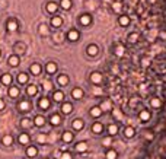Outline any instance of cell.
Returning a JSON list of instances; mask_svg holds the SVG:
<instances>
[{
  "label": "cell",
  "instance_id": "6da1fadb",
  "mask_svg": "<svg viewBox=\"0 0 166 159\" xmlns=\"http://www.w3.org/2000/svg\"><path fill=\"white\" fill-rule=\"evenodd\" d=\"M18 108H19V111H21V113H29V111H31V108H32V104H31V101H29V99H22V101H19Z\"/></svg>",
  "mask_w": 166,
  "mask_h": 159
},
{
  "label": "cell",
  "instance_id": "7a4b0ae2",
  "mask_svg": "<svg viewBox=\"0 0 166 159\" xmlns=\"http://www.w3.org/2000/svg\"><path fill=\"white\" fill-rule=\"evenodd\" d=\"M18 28H19V24H18V21H16L15 18H10V19L6 22V29H7L9 32H15V31H18Z\"/></svg>",
  "mask_w": 166,
  "mask_h": 159
},
{
  "label": "cell",
  "instance_id": "3957f363",
  "mask_svg": "<svg viewBox=\"0 0 166 159\" xmlns=\"http://www.w3.org/2000/svg\"><path fill=\"white\" fill-rule=\"evenodd\" d=\"M79 38H80V32L77 31V29H70L69 32H67V40L72 41V42H76V41H79Z\"/></svg>",
  "mask_w": 166,
  "mask_h": 159
},
{
  "label": "cell",
  "instance_id": "277c9868",
  "mask_svg": "<svg viewBox=\"0 0 166 159\" xmlns=\"http://www.w3.org/2000/svg\"><path fill=\"white\" fill-rule=\"evenodd\" d=\"M19 63H21V58H19L18 54H12V56H9V58H7V64H9L10 67H18Z\"/></svg>",
  "mask_w": 166,
  "mask_h": 159
},
{
  "label": "cell",
  "instance_id": "5b68a950",
  "mask_svg": "<svg viewBox=\"0 0 166 159\" xmlns=\"http://www.w3.org/2000/svg\"><path fill=\"white\" fill-rule=\"evenodd\" d=\"M89 79H90V82H92L93 85H99L104 78H102V73H99V72H92Z\"/></svg>",
  "mask_w": 166,
  "mask_h": 159
},
{
  "label": "cell",
  "instance_id": "8992f818",
  "mask_svg": "<svg viewBox=\"0 0 166 159\" xmlns=\"http://www.w3.org/2000/svg\"><path fill=\"white\" fill-rule=\"evenodd\" d=\"M86 53H87L90 57H96V56L99 54V47H98V45H95V44H90V45H87Z\"/></svg>",
  "mask_w": 166,
  "mask_h": 159
},
{
  "label": "cell",
  "instance_id": "52a82bcc",
  "mask_svg": "<svg viewBox=\"0 0 166 159\" xmlns=\"http://www.w3.org/2000/svg\"><path fill=\"white\" fill-rule=\"evenodd\" d=\"M118 131H120V125H118V124L111 123V124L108 125V136L114 137V136H117V134H118Z\"/></svg>",
  "mask_w": 166,
  "mask_h": 159
},
{
  "label": "cell",
  "instance_id": "ba28073f",
  "mask_svg": "<svg viewBox=\"0 0 166 159\" xmlns=\"http://www.w3.org/2000/svg\"><path fill=\"white\" fill-rule=\"evenodd\" d=\"M83 96H84V92H83V89L82 88H73L72 89V98L73 99H82Z\"/></svg>",
  "mask_w": 166,
  "mask_h": 159
},
{
  "label": "cell",
  "instance_id": "9c48e42d",
  "mask_svg": "<svg viewBox=\"0 0 166 159\" xmlns=\"http://www.w3.org/2000/svg\"><path fill=\"white\" fill-rule=\"evenodd\" d=\"M79 22H80V25H83V26H89L90 22H92V16L89 13H83V15H80V18H79Z\"/></svg>",
  "mask_w": 166,
  "mask_h": 159
},
{
  "label": "cell",
  "instance_id": "30bf717a",
  "mask_svg": "<svg viewBox=\"0 0 166 159\" xmlns=\"http://www.w3.org/2000/svg\"><path fill=\"white\" fill-rule=\"evenodd\" d=\"M38 107H40L41 110H48V108L51 107V101H50L47 96H42L41 99L38 101Z\"/></svg>",
  "mask_w": 166,
  "mask_h": 159
},
{
  "label": "cell",
  "instance_id": "8fae6325",
  "mask_svg": "<svg viewBox=\"0 0 166 159\" xmlns=\"http://www.w3.org/2000/svg\"><path fill=\"white\" fill-rule=\"evenodd\" d=\"M0 82H1V85L10 86V85H12V82H13V76H12L10 73H4V75H1V78H0Z\"/></svg>",
  "mask_w": 166,
  "mask_h": 159
},
{
  "label": "cell",
  "instance_id": "7c38bea8",
  "mask_svg": "<svg viewBox=\"0 0 166 159\" xmlns=\"http://www.w3.org/2000/svg\"><path fill=\"white\" fill-rule=\"evenodd\" d=\"M45 72H47L48 75H54V73L57 72V63L48 61V63L45 64Z\"/></svg>",
  "mask_w": 166,
  "mask_h": 159
},
{
  "label": "cell",
  "instance_id": "4fadbf2b",
  "mask_svg": "<svg viewBox=\"0 0 166 159\" xmlns=\"http://www.w3.org/2000/svg\"><path fill=\"white\" fill-rule=\"evenodd\" d=\"M31 73L34 75V76H40L42 73V66L40 63H34V64H31Z\"/></svg>",
  "mask_w": 166,
  "mask_h": 159
},
{
  "label": "cell",
  "instance_id": "5bb4252c",
  "mask_svg": "<svg viewBox=\"0 0 166 159\" xmlns=\"http://www.w3.org/2000/svg\"><path fill=\"white\" fill-rule=\"evenodd\" d=\"M7 95L10 96V98H18L19 95H21V89L18 88V86H10L9 88V91H7Z\"/></svg>",
  "mask_w": 166,
  "mask_h": 159
},
{
  "label": "cell",
  "instance_id": "9a60e30c",
  "mask_svg": "<svg viewBox=\"0 0 166 159\" xmlns=\"http://www.w3.org/2000/svg\"><path fill=\"white\" fill-rule=\"evenodd\" d=\"M61 113L63 114H70V113H73V104L72 102H63L61 104Z\"/></svg>",
  "mask_w": 166,
  "mask_h": 159
},
{
  "label": "cell",
  "instance_id": "2e32d148",
  "mask_svg": "<svg viewBox=\"0 0 166 159\" xmlns=\"http://www.w3.org/2000/svg\"><path fill=\"white\" fill-rule=\"evenodd\" d=\"M73 139H74V134H73L72 131H69V130H66V131L61 134V140H63L64 143H70V142H73Z\"/></svg>",
  "mask_w": 166,
  "mask_h": 159
},
{
  "label": "cell",
  "instance_id": "e0dca14e",
  "mask_svg": "<svg viewBox=\"0 0 166 159\" xmlns=\"http://www.w3.org/2000/svg\"><path fill=\"white\" fill-rule=\"evenodd\" d=\"M18 140H19L21 145H29V143H31V136H29L28 133L23 131V133L19 134V139H18Z\"/></svg>",
  "mask_w": 166,
  "mask_h": 159
},
{
  "label": "cell",
  "instance_id": "ac0fdd59",
  "mask_svg": "<svg viewBox=\"0 0 166 159\" xmlns=\"http://www.w3.org/2000/svg\"><path fill=\"white\" fill-rule=\"evenodd\" d=\"M37 155H38V148L37 146H28L26 148V156L28 158H37Z\"/></svg>",
  "mask_w": 166,
  "mask_h": 159
},
{
  "label": "cell",
  "instance_id": "d6986e66",
  "mask_svg": "<svg viewBox=\"0 0 166 159\" xmlns=\"http://www.w3.org/2000/svg\"><path fill=\"white\" fill-rule=\"evenodd\" d=\"M52 101H55V102H64V92L63 91H54Z\"/></svg>",
  "mask_w": 166,
  "mask_h": 159
},
{
  "label": "cell",
  "instance_id": "ffe728a7",
  "mask_svg": "<svg viewBox=\"0 0 166 159\" xmlns=\"http://www.w3.org/2000/svg\"><path fill=\"white\" fill-rule=\"evenodd\" d=\"M92 131H93L95 134H101V133L104 131V124L99 123V121H95V123L92 124Z\"/></svg>",
  "mask_w": 166,
  "mask_h": 159
},
{
  "label": "cell",
  "instance_id": "44dd1931",
  "mask_svg": "<svg viewBox=\"0 0 166 159\" xmlns=\"http://www.w3.org/2000/svg\"><path fill=\"white\" fill-rule=\"evenodd\" d=\"M72 127L76 130V131H79V130H82L83 127H84V121L80 118H76V120H73L72 121Z\"/></svg>",
  "mask_w": 166,
  "mask_h": 159
},
{
  "label": "cell",
  "instance_id": "7402d4cb",
  "mask_svg": "<svg viewBox=\"0 0 166 159\" xmlns=\"http://www.w3.org/2000/svg\"><path fill=\"white\" fill-rule=\"evenodd\" d=\"M102 114H104V111L101 110V107H92V108H90V117L99 118Z\"/></svg>",
  "mask_w": 166,
  "mask_h": 159
},
{
  "label": "cell",
  "instance_id": "603a6c76",
  "mask_svg": "<svg viewBox=\"0 0 166 159\" xmlns=\"http://www.w3.org/2000/svg\"><path fill=\"white\" fill-rule=\"evenodd\" d=\"M45 9H47V12H48V13H55V12H57V9H58V4H57V3H54V1H48V3L45 4Z\"/></svg>",
  "mask_w": 166,
  "mask_h": 159
},
{
  "label": "cell",
  "instance_id": "cb8c5ba5",
  "mask_svg": "<svg viewBox=\"0 0 166 159\" xmlns=\"http://www.w3.org/2000/svg\"><path fill=\"white\" fill-rule=\"evenodd\" d=\"M1 143H3V146H12L13 145V136L12 134H4L1 137Z\"/></svg>",
  "mask_w": 166,
  "mask_h": 159
},
{
  "label": "cell",
  "instance_id": "d4e9b609",
  "mask_svg": "<svg viewBox=\"0 0 166 159\" xmlns=\"http://www.w3.org/2000/svg\"><path fill=\"white\" fill-rule=\"evenodd\" d=\"M124 136L127 137V139H133V137L135 136V128H134V127H131V125L125 127V128H124Z\"/></svg>",
  "mask_w": 166,
  "mask_h": 159
},
{
  "label": "cell",
  "instance_id": "484cf974",
  "mask_svg": "<svg viewBox=\"0 0 166 159\" xmlns=\"http://www.w3.org/2000/svg\"><path fill=\"white\" fill-rule=\"evenodd\" d=\"M18 82L21 83V85H25V83H28V80H29V76H28V73L26 72H21L19 75H18Z\"/></svg>",
  "mask_w": 166,
  "mask_h": 159
},
{
  "label": "cell",
  "instance_id": "4316f807",
  "mask_svg": "<svg viewBox=\"0 0 166 159\" xmlns=\"http://www.w3.org/2000/svg\"><path fill=\"white\" fill-rule=\"evenodd\" d=\"M57 83H58L60 86H66V85L69 83V76L64 75V73L58 75V76H57Z\"/></svg>",
  "mask_w": 166,
  "mask_h": 159
},
{
  "label": "cell",
  "instance_id": "83f0119b",
  "mask_svg": "<svg viewBox=\"0 0 166 159\" xmlns=\"http://www.w3.org/2000/svg\"><path fill=\"white\" fill-rule=\"evenodd\" d=\"M51 25H52L54 28H60V26L63 25V18H61V16H52V18H51Z\"/></svg>",
  "mask_w": 166,
  "mask_h": 159
},
{
  "label": "cell",
  "instance_id": "f1b7e54d",
  "mask_svg": "<svg viewBox=\"0 0 166 159\" xmlns=\"http://www.w3.org/2000/svg\"><path fill=\"white\" fill-rule=\"evenodd\" d=\"M26 93H28L29 96H35V95L38 93V86H37V85H28V86H26Z\"/></svg>",
  "mask_w": 166,
  "mask_h": 159
},
{
  "label": "cell",
  "instance_id": "f546056e",
  "mask_svg": "<svg viewBox=\"0 0 166 159\" xmlns=\"http://www.w3.org/2000/svg\"><path fill=\"white\" fill-rule=\"evenodd\" d=\"M32 125H34V121H32V120L26 118V117H25V118H22V120H21V127H22V128L28 130V128H31Z\"/></svg>",
  "mask_w": 166,
  "mask_h": 159
},
{
  "label": "cell",
  "instance_id": "4dcf8cb0",
  "mask_svg": "<svg viewBox=\"0 0 166 159\" xmlns=\"http://www.w3.org/2000/svg\"><path fill=\"white\" fill-rule=\"evenodd\" d=\"M130 22H131V19H130V16H127V15H121V16L118 18V24H120L121 26H128Z\"/></svg>",
  "mask_w": 166,
  "mask_h": 159
},
{
  "label": "cell",
  "instance_id": "1f68e13d",
  "mask_svg": "<svg viewBox=\"0 0 166 159\" xmlns=\"http://www.w3.org/2000/svg\"><path fill=\"white\" fill-rule=\"evenodd\" d=\"M50 123L52 124V125H60L61 124V117H60V114H52L51 117H50Z\"/></svg>",
  "mask_w": 166,
  "mask_h": 159
},
{
  "label": "cell",
  "instance_id": "d6a6232c",
  "mask_svg": "<svg viewBox=\"0 0 166 159\" xmlns=\"http://www.w3.org/2000/svg\"><path fill=\"white\" fill-rule=\"evenodd\" d=\"M32 121H34V125H37V127H42L45 124V118L42 116H35Z\"/></svg>",
  "mask_w": 166,
  "mask_h": 159
},
{
  "label": "cell",
  "instance_id": "836d02e7",
  "mask_svg": "<svg viewBox=\"0 0 166 159\" xmlns=\"http://www.w3.org/2000/svg\"><path fill=\"white\" fill-rule=\"evenodd\" d=\"M138 118H140V121H149V120H150V111H147V110L140 111Z\"/></svg>",
  "mask_w": 166,
  "mask_h": 159
},
{
  "label": "cell",
  "instance_id": "e575fe53",
  "mask_svg": "<svg viewBox=\"0 0 166 159\" xmlns=\"http://www.w3.org/2000/svg\"><path fill=\"white\" fill-rule=\"evenodd\" d=\"M74 149H76L77 152H86V150H87V143H86V142H77L76 146H74Z\"/></svg>",
  "mask_w": 166,
  "mask_h": 159
},
{
  "label": "cell",
  "instance_id": "d590c367",
  "mask_svg": "<svg viewBox=\"0 0 166 159\" xmlns=\"http://www.w3.org/2000/svg\"><path fill=\"white\" fill-rule=\"evenodd\" d=\"M105 156H106V159H117L118 158V153H117L115 149H108L106 153H105Z\"/></svg>",
  "mask_w": 166,
  "mask_h": 159
},
{
  "label": "cell",
  "instance_id": "8d00e7d4",
  "mask_svg": "<svg viewBox=\"0 0 166 159\" xmlns=\"http://www.w3.org/2000/svg\"><path fill=\"white\" fill-rule=\"evenodd\" d=\"M60 7H63L64 10H69L72 7V0H60Z\"/></svg>",
  "mask_w": 166,
  "mask_h": 159
},
{
  "label": "cell",
  "instance_id": "74e56055",
  "mask_svg": "<svg viewBox=\"0 0 166 159\" xmlns=\"http://www.w3.org/2000/svg\"><path fill=\"white\" fill-rule=\"evenodd\" d=\"M101 110L102 111H109V110H112V104H111V101H104L102 102V105H101Z\"/></svg>",
  "mask_w": 166,
  "mask_h": 159
},
{
  "label": "cell",
  "instance_id": "f35d334b",
  "mask_svg": "<svg viewBox=\"0 0 166 159\" xmlns=\"http://www.w3.org/2000/svg\"><path fill=\"white\" fill-rule=\"evenodd\" d=\"M150 105H152L153 108H159V107L162 105V101H160L159 98H152V101H150Z\"/></svg>",
  "mask_w": 166,
  "mask_h": 159
},
{
  "label": "cell",
  "instance_id": "ab89813d",
  "mask_svg": "<svg viewBox=\"0 0 166 159\" xmlns=\"http://www.w3.org/2000/svg\"><path fill=\"white\" fill-rule=\"evenodd\" d=\"M137 40H138V34H137V32H133V34H130V35H128V42L135 44Z\"/></svg>",
  "mask_w": 166,
  "mask_h": 159
},
{
  "label": "cell",
  "instance_id": "60d3db41",
  "mask_svg": "<svg viewBox=\"0 0 166 159\" xmlns=\"http://www.w3.org/2000/svg\"><path fill=\"white\" fill-rule=\"evenodd\" d=\"M112 9H114L115 12H121V10H123V3H121V1L112 3Z\"/></svg>",
  "mask_w": 166,
  "mask_h": 159
},
{
  "label": "cell",
  "instance_id": "b9f144b4",
  "mask_svg": "<svg viewBox=\"0 0 166 159\" xmlns=\"http://www.w3.org/2000/svg\"><path fill=\"white\" fill-rule=\"evenodd\" d=\"M111 145H112V137L111 136L102 139V146H111Z\"/></svg>",
  "mask_w": 166,
  "mask_h": 159
},
{
  "label": "cell",
  "instance_id": "7bdbcfd3",
  "mask_svg": "<svg viewBox=\"0 0 166 159\" xmlns=\"http://www.w3.org/2000/svg\"><path fill=\"white\" fill-rule=\"evenodd\" d=\"M60 159H73V155H72V152H69V150H64V152L60 155Z\"/></svg>",
  "mask_w": 166,
  "mask_h": 159
},
{
  "label": "cell",
  "instance_id": "ee69618b",
  "mask_svg": "<svg viewBox=\"0 0 166 159\" xmlns=\"http://www.w3.org/2000/svg\"><path fill=\"white\" fill-rule=\"evenodd\" d=\"M115 54H117L118 57H121V56L124 54V47H123V45H117V47H115Z\"/></svg>",
  "mask_w": 166,
  "mask_h": 159
},
{
  "label": "cell",
  "instance_id": "f6af8a7d",
  "mask_svg": "<svg viewBox=\"0 0 166 159\" xmlns=\"http://www.w3.org/2000/svg\"><path fill=\"white\" fill-rule=\"evenodd\" d=\"M40 34L41 35H48V28H47V25H40Z\"/></svg>",
  "mask_w": 166,
  "mask_h": 159
},
{
  "label": "cell",
  "instance_id": "bcb514c9",
  "mask_svg": "<svg viewBox=\"0 0 166 159\" xmlns=\"http://www.w3.org/2000/svg\"><path fill=\"white\" fill-rule=\"evenodd\" d=\"M4 107H6L4 101H3V99H0V111H1V110H4Z\"/></svg>",
  "mask_w": 166,
  "mask_h": 159
},
{
  "label": "cell",
  "instance_id": "7dc6e473",
  "mask_svg": "<svg viewBox=\"0 0 166 159\" xmlns=\"http://www.w3.org/2000/svg\"><path fill=\"white\" fill-rule=\"evenodd\" d=\"M51 88H52L51 82H45V89H51Z\"/></svg>",
  "mask_w": 166,
  "mask_h": 159
},
{
  "label": "cell",
  "instance_id": "c3c4849f",
  "mask_svg": "<svg viewBox=\"0 0 166 159\" xmlns=\"http://www.w3.org/2000/svg\"><path fill=\"white\" fill-rule=\"evenodd\" d=\"M42 159H50V158H42Z\"/></svg>",
  "mask_w": 166,
  "mask_h": 159
},
{
  "label": "cell",
  "instance_id": "681fc988",
  "mask_svg": "<svg viewBox=\"0 0 166 159\" xmlns=\"http://www.w3.org/2000/svg\"><path fill=\"white\" fill-rule=\"evenodd\" d=\"M0 56H1V50H0Z\"/></svg>",
  "mask_w": 166,
  "mask_h": 159
}]
</instances>
